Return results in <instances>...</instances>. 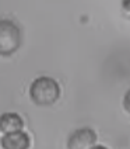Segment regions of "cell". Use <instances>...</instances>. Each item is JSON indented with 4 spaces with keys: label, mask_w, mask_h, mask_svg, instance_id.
Returning a JSON list of instances; mask_svg holds the SVG:
<instances>
[{
    "label": "cell",
    "mask_w": 130,
    "mask_h": 149,
    "mask_svg": "<svg viewBox=\"0 0 130 149\" xmlns=\"http://www.w3.org/2000/svg\"><path fill=\"white\" fill-rule=\"evenodd\" d=\"M123 107L124 110L130 113V90H127V93L124 94V99H123Z\"/></svg>",
    "instance_id": "cell-7"
},
{
    "label": "cell",
    "mask_w": 130,
    "mask_h": 149,
    "mask_svg": "<svg viewBox=\"0 0 130 149\" xmlns=\"http://www.w3.org/2000/svg\"><path fill=\"white\" fill-rule=\"evenodd\" d=\"M1 148L3 149H28L30 148V136L24 131L4 134L1 136Z\"/></svg>",
    "instance_id": "cell-4"
},
{
    "label": "cell",
    "mask_w": 130,
    "mask_h": 149,
    "mask_svg": "<svg viewBox=\"0 0 130 149\" xmlns=\"http://www.w3.org/2000/svg\"><path fill=\"white\" fill-rule=\"evenodd\" d=\"M23 127H24L23 118L16 113H4L0 118V130L3 131V134L21 131Z\"/></svg>",
    "instance_id": "cell-5"
},
{
    "label": "cell",
    "mask_w": 130,
    "mask_h": 149,
    "mask_svg": "<svg viewBox=\"0 0 130 149\" xmlns=\"http://www.w3.org/2000/svg\"><path fill=\"white\" fill-rule=\"evenodd\" d=\"M30 96L38 106H50L60 96V87L55 79L42 76L35 79L30 87Z\"/></svg>",
    "instance_id": "cell-1"
},
{
    "label": "cell",
    "mask_w": 130,
    "mask_h": 149,
    "mask_svg": "<svg viewBox=\"0 0 130 149\" xmlns=\"http://www.w3.org/2000/svg\"><path fill=\"white\" fill-rule=\"evenodd\" d=\"M97 142V134L91 128H81L74 131L69 139H67V148L69 149H91L95 146Z\"/></svg>",
    "instance_id": "cell-3"
},
{
    "label": "cell",
    "mask_w": 130,
    "mask_h": 149,
    "mask_svg": "<svg viewBox=\"0 0 130 149\" xmlns=\"http://www.w3.org/2000/svg\"><path fill=\"white\" fill-rule=\"evenodd\" d=\"M122 11L124 17L130 18V0H122Z\"/></svg>",
    "instance_id": "cell-6"
},
{
    "label": "cell",
    "mask_w": 130,
    "mask_h": 149,
    "mask_svg": "<svg viewBox=\"0 0 130 149\" xmlns=\"http://www.w3.org/2000/svg\"><path fill=\"white\" fill-rule=\"evenodd\" d=\"M91 149H108V148H105V146H102V145H95V146H92Z\"/></svg>",
    "instance_id": "cell-8"
},
{
    "label": "cell",
    "mask_w": 130,
    "mask_h": 149,
    "mask_svg": "<svg viewBox=\"0 0 130 149\" xmlns=\"http://www.w3.org/2000/svg\"><path fill=\"white\" fill-rule=\"evenodd\" d=\"M21 45V33L14 23L1 20L0 23V54L7 56L14 54Z\"/></svg>",
    "instance_id": "cell-2"
}]
</instances>
